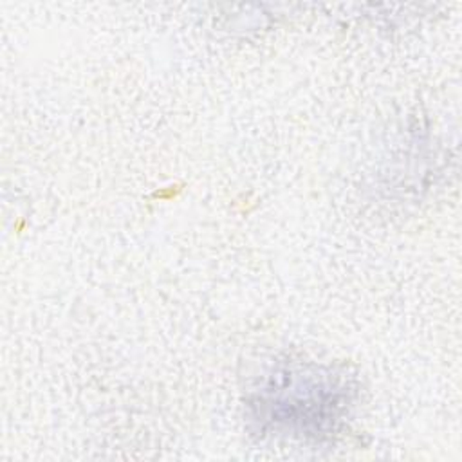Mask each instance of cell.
<instances>
[{
    "label": "cell",
    "instance_id": "6da1fadb",
    "mask_svg": "<svg viewBox=\"0 0 462 462\" xmlns=\"http://www.w3.org/2000/svg\"><path fill=\"white\" fill-rule=\"evenodd\" d=\"M271 381L256 393V419L276 431L319 439L334 431L345 404L346 388L318 368H285L271 374Z\"/></svg>",
    "mask_w": 462,
    "mask_h": 462
}]
</instances>
